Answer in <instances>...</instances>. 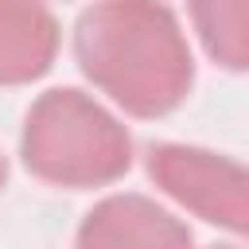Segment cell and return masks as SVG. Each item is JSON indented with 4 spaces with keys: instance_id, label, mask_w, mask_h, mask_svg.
I'll use <instances>...</instances> for the list:
<instances>
[{
    "instance_id": "1",
    "label": "cell",
    "mask_w": 249,
    "mask_h": 249,
    "mask_svg": "<svg viewBox=\"0 0 249 249\" xmlns=\"http://www.w3.org/2000/svg\"><path fill=\"white\" fill-rule=\"evenodd\" d=\"M82 70L140 117L175 109L191 86V51L156 0H105L78 23Z\"/></svg>"
},
{
    "instance_id": "2",
    "label": "cell",
    "mask_w": 249,
    "mask_h": 249,
    "mask_svg": "<svg viewBox=\"0 0 249 249\" xmlns=\"http://www.w3.org/2000/svg\"><path fill=\"white\" fill-rule=\"evenodd\" d=\"M23 160L51 183L97 187L128 167V136L78 89H51L27 117Z\"/></svg>"
},
{
    "instance_id": "3",
    "label": "cell",
    "mask_w": 249,
    "mask_h": 249,
    "mask_svg": "<svg viewBox=\"0 0 249 249\" xmlns=\"http://www.w3.org/2000/svg\"><path fill=\"white\" fill-rule=\"evenodd\" d=\"M152 179L163 183L183 206L198 210L206 222L249 233V171L198 148H152L148 156Z\"/></svg>"
},
{
    "instance_id": "4",
    "label": "cell",
    "mask_w": 249,
    "mask_h": 249,
    "mask_svg": "<svg viewBox=\"0 0 249 249\" xmlns=\"http://www.w3.org/2000/svg\"><path fill=\"white\" fill-rule=\"evenodd\" d=\"M78 249H191V233L148 198L124 195L101 202L86 218Z\"/></svg>"
},
{
    "instance_id": "5",
    "label": "cell",
    "mask_w": 249,
    "mask_h": 249,
    "mask_svg": "<svg viewBox=\"0 0 249 249\" xmlns=\"http://www.w3.org/2000/svg\"><path fill=\"white\" fill-rule=\"evenodd\" d=\"M54 43V19L39 0H0V82L39 78Z\"/></svg>"
},
{
    "instance_id": "6",
    "label": "cell",
    "mask_w": 249,
    "mask_h": 249,
    "mask_svg": "<svg viewBox=\"0 0 249 249\" xmlns=\"http://www.w3.org/2000/svg\"><path fill=\"white\" fill-rule=\"evenodd\" d=\"M206 51L233 70H249V0H191Z\"/></svg>"
},
{
    "instance_id": "7",
    "label": "cell",
    "mask_w": 249,
    "mask_h": 249,
    "mask_svg": "<svg viewBox=\"0 0 249 249\" xmlns=\"http://www.w3.org/2000/svg\"><path fill=\"white\" fill-rule=\"evenodd\" d=\"M218 249H249V245H218Z\"/></svg>"
},
{
    "instance_id": "8",
    "label": "cell",
    "mask_w": 249,
    "mask_h": 249,
    "mask_svg": "<svg viewBox=\"0 0 249 249\" xmlns=\"http://www.w3.org/2000/svg\"><path fill=\"white\" fill-rule=\"evenodd\" d=\"M0 179H4V167H0Z\"/></svg>"
}]
</instances>
